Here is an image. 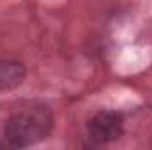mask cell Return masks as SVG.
<instances>
[{
	"label": "cell",
	"instance_id": "obj_1",
	"mask_svg": "<svg viewBox=\"0 0 152 150\" xmlns=\"http://www.w3.org/2000/svg\"><path fill=\"white\" fill-rule=\"evenodd\" d=\"M55 125L53 111L46 104H28L12 113L4 124V140L12 149H25L44 141Z\"/></svg>",
	"mask_w": 152,
	"mask_h": 150
},
{
	"label": "cell",
	"instance_id": "obj_2",
	"mask_svg": "<svg viewBox=\"0 0 152 150\" xmlns=\"http://www.w3.org/2000/svg\"><path fill=\"white\" fill-rule=\"evenodd\" d=\"M124 134V118L112 110L94 113L87 122V136L94 145H108L120 140Z\"/></svg>",
	"mask_w": 152,
	"mask_h": 150
},
{
	"label": "cell",
	"instance_id": "obj_3",
	"mask_svg": "<svg viewBox=\"0 0 152 150\" xmlns=\"http://www.w3.org/2000/svg\"><path fill=\"white\" fill-rule=\"evenodd\" d=\"M27 78V67L12 58H0V94L18 88Z\"/></svg>",
	"mask_w": 152,
	"mask_h": 150
},
{
	"label": "cell",
	"instance_id": "obj_4",
	"mask_svg": "<svg viewBox=\"0 0 152 150\" xmlns=\"http://www.w3.org/2000/svg\"><path fill=\"white\" fill-rule=\"evenodd\" d=\"M4 147H9V145L5 143V140H4V141H0V149H4Z\"/></svg>",
	"mask_w": 152,
	"mask_h": 150
}]
</instances>
